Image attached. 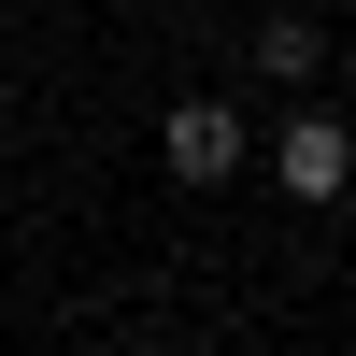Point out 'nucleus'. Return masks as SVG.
<instances>
[{
  "label": "nucleus",
  "mask_w": 356,
  "mask_h": 356,
  "mask_svg": "<svg viewBox=\"0 0 356 356\" xmlns=\"http://www.w3.org/2000/svg\"><path fill=\"white\" fill-rule=\"evenodd\" d=\"M157 157H171V186H228L257 143H243V114H228V100H171V114H157Z\"/></svg>",
  "instance_id": "f257e3e1"
},
{
  "label": "nucleus",
  "mask_w": 356,
  "mask_h": 356,
  "mask_svg": "<svg viewBox=\"0 0 356 356\" xmlns=\"http://www.w3.org/2000/svg\"><path fill=\"white\" fill-rule=\"evenodd\" d=\"M271 186L285 200H342L356 186V129H342V114H285V129H271Z\"/></svg>",
  "instance_id": "f03ea898"
},
{
  "label": "nucleus",
  "mask_w": 356,
  "mask_h": 356,
  "mask_svg": "<svg viewBox=\"0 0 356 356\" xmlns=\"http://www.w3.org/2000/svg\"><path fill=\"white\" fill-rule=\"evenodd\" d=\"M257 72L300 86V72H314V15H271V29H257Z\"/></svg>",
  "instance_id": "7ed1b4c3"
}]
</instances>
